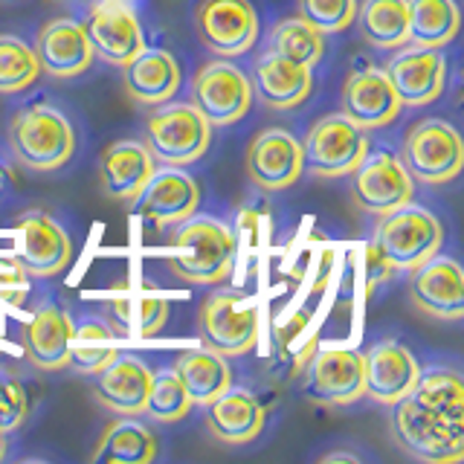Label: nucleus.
Listing matches in <instances>:
<instances>
[{
    "instance_id": "nucleus-30",
    "label": "nucleus",
    "mask_w": 464,
    "mask_h": 464,
    "mask_svg": "<svg viewBox=\"0 0 464 464\" xmlns=\"http://www.w3.org/2000/svg\"><path fill=\"white\" fill-rule=\"evenodd\" d=\"M354 21L369 47L395 50V47H403V44H410L406 0H362V6H357Z\"/></svg>"
},
{
    "instance_id": "nucleus-18",
    "label": "nucleus",
    "mask_w": 464,
    "mask_h": 464,
    "mask_svg": "<svg viewBox=\"0 0 464 464\" xmlns=\"http://www.w3.org/2000/svg\"><path fill=\"white\" fill-rule=\"evenodd\" d=\"M389 84L395 87L401 105H430L441 93L447 84V58L441 50L432 47H415L398 53L383 67Z\"/></svg>"
},
{
    "instance_id": "nucleus-11",
    "label": "nucleus",
    "mask_w": 464,
    "mask_h": 464,
    "mask_svg": "<svg viewBox=\"0 0 464 464\" xmlns=\"http://www.w3.org/2000/svg\"><path fill=\"white\" fill-rule=\"evenodd\" d=\"M415 180L389 151H372L352 171V200L366 215H386L412 200Z\"/></svg>"
},
{
    "instance_id": "nucleus-7",
    "label": "nucleus",
    "mask_w": 464,
    "mask_h": 464,
    "mask_svg": "<svg viewBox=\"0 0 464 464\" xmlns=\"http://www.w3.org/2000/svg\"><path fill=\"white\" fill-rule=\"evenodd\" d=\"M369 154L366 130L357 128L345 113H328L316 120L302 140L304 171L319 180H334L352 174Z\"/></svg>"
},
{
    "instance_id": "nucleus-22",
    "label": "nucleus",
    "mask_w": 464,
    "mask_h": 464,
    "mask_svg": "<svg viewBox=\"0 0 464 464\" xmlns=\"http://www.w3.org/2000/svg\"><path fill=\"white\" fill-rule=\"evenodd\" d=\"M157 160L145 149L142 140H120L108 145L99 157V186L111 200H134L140 188L149 183Z\"/></svg>"
},
{
    "instance_id": "nucleus-6",
    "label": "nucleus",
    "mask_w": 464,
    "mask_h": 464,
    "mask_svg": "<svg viewBox=\"0 0 464 464\" xmlns=\"http://www.w3.org/2000/svg\"><path fill=\"white\" fill-rule=\"evenodd\" d=\"M398 160L412 180L424 186H444L459 178L464 163V142L450 122L420 120L406 130Z\"/></svg>"
},
{
    "instance_id": "nucleus-23",
    "label": "nucleus",
    "mask_w": 464,
    "mask_h": 464,
    "mask_svg": "<svg viewBox=\"0 0 464 464\" xmlns=\"http://www.w3.org/2000/svg\"><path fill=\"white\" fill-rule=\"evenodd\" d=\"M149 383L151 369L140 357L116 354L105 369L96 372L93 398L113 415H142Z\"/></svg>"
},
{
    "instance_id": "nucleus-4",
    "label": "nucleus",
    "mask_w": 464,
    "mask_h": 464,
    "mask_svg": "<svg viewBox=\"0 0 464 464\" xmlns=\"http://www.w3.org/2000/svg\"><path fill=\"white\" fill-rule=\"evenodd\" d=\"M372 244L392 265V270H415L418 265L430 261L435 253H441L444 227L427 209L403 203V207L381 215Z\"/></svg>"
},
{
    "instance_id": "nucleus-15",
    "label": "nucleus",
    "mask_w": 464,
    "mask_h": 464,
    "mask_svg": "<svg viewBox=\"0 0 464 464\" xmlns=\"http://www.w3.org/2000/svg\"><path fill=\"white\" fill-rule=\"evenodd\" d=\"M410 296L420 314L441 323H459L464 316V273L459 261L435 253L418 265L410 279Z\"/></svg>"
},
{
    "instance_id": "nucleus-34",
    "label": "nucleus",
    "mask_w": 464,
    "mask_h": 464,
    "mask_svg": "<svg viewBox=\"0 0 464 464\" xmlns=\"http://www.w3.org/2000/svg\"><path fill=\"white\" fill-rule=\"evenodd\" d=\"M116 354L120 352H116L113 328L99 323V319H91V323H82L79 328H72L67 369L84 377H93L96 372L105 369Z\"/></svg>"
},
{
    "instance_id": "nucleus-3",
    "label": "nucleus",
    "mask_w": 464,
    "mask_h": 464,
    "mask_svg": "<svg viewBox=\"0 0 464 464\" xmlns=\"http://www.w3.org/2000/svg\"><path fill=\"white\" fill-rule=\"evenodd\" d=\"M142 142L151 151V157L163 166L183 169L209 151L212 142V125L207 122L192 102L180 105H157L145 116Z\"/></svg>"
},
{
    "instance_id": "nucleus-21",
    "label": "nucleus",
    "mask_w": 464,
    "mask_h": 464,
    "mask_svg": "<svg viewBox=\"0 0 464 464\" xmlns=\"http://www.w3.org/2000/svg\"><path fill=\"white\" fill-rule=\"evenodd\" d=\"M35 55L41 72L53 79H76L93 64V47L87 41L84 26L70 18H55L41 26L35 38Z\"/></svg>"
},
{
    "instance_id": "nucleus-38",
    "label": "nucleus",
    "mask_w": 464,
    "mask_h": 464,
    "mask_svg": "<svg viewBox=\"0 0 464 464\" xmlns=\"http://www.w3.org/2000/svg\"><path fill=\"white\" fill-rule=\"evenodd\" d=\"M299 18L308 21L323 35L343 33L348 24H354L357 0H296Z\"/></svg>"
},
{
    "instance_id": "nucleus-20",
    "label": "nucleus",
    "mask_w": 464,
    "mask_h": 464,
    "mask_svg": "<svg viewBox=\"0 0 464 464\" xmlns=\"http://www.w3.org/2000/svg\"><path fill=\"white\" fill-rule=\"evenodd\" d=\"M343 113L362 130L383 128L401 113V99L383 70L362 64L345 79Z\"/></svg>"
},
{
    "instance_id": "nucleus-44",
    "label": "nucleus",
    "mask_w": 464,
    "mask_h": 464,
    "mask_svg": "<svg viewBox=\"0 0 464 464\" xmlns=\"http://www.w3.org/2000/svg\"><path fill=\"white\" fill-rule=\"evenodd\" d=\"M0 188H4V169H0Z\"/></svg>"
},
{
    "instance_id": "nucleus-28",
    "label": "nucleus",
    "mask_w": 464,
    "mask_h": 464,
    "mask_svg": "<svg viewBox=\"0 0 464 464\" xmlns=\"http://www.w3.org/2000/svg\"><path fill=\"white\" fill-rule=\"evenodd\" d=\"M91 459L96 464H149L157 459V435L137 415H122L99 435Z\"/></svg>"
},
{
    "instance_id": "nucleus-31",
    "label": "nucleus",
    "mask_w": 464,
    "mask_h": 464,
    "mask_svg": "<svg viewBox=\"0 0 464 464\" xmlns=\"http://www.w3.org/2000/svg\"><path fill=\"white\" fill-rule=\"evenodd\" d=\"M406 14H410V44L415 47H447L461 24L456 0H406Z\"/></svg>"
},
{
    "instance_id": "nucleus-12",
    "label": "nucleus",
    "mask_w": 464,
    "mask_h": 464,
    "mask_svg": "<svg viewBox=\"0 0 464 464\" xmlns=\"http://www.w3.org/2000/svg\"><path fill=\"white\" fill-rule=\"evenodd\" d=\"M14 258L35 279L58 276L72 256V241L64 227L53 221L47 212H26L14 224Z\"/></svg>"
},
{
    "instance_id": "nucleus-17",
    "label": "nucleus",
    "mask_w": 464,
    "mask_h": 464,
    "mask_svg": "<svg viewBox=\"0 0 464 464\" xmlns=\"http://www.w3.org/2000/svg\"><path fill=\"white\" fill-rule=\"evenodd\" d=\"M420 377L418 360L395 340H383L362 354V395L383 406H395L412 392Z\"/></svg>"
},
{
    "instance_id": "nucleus-33",
    "label": "nucleus",
    "mask_w": 464,
    "mask_h": 464,
    "mask_svg": "<svg viewBox=\"0 0 464 464\" xmlns=\"http://www.w3.org/2000/svg\"><path fill=\"white\" fill-rule=\"evenodd\" d=\"M406 401L441 418L464 420V383L459 381V374L447 369L420 372L418 383L406 395Z\"/></svg>"
},
{
    "instance_id": "nucleus-14",
    "label": "nucleus",
    "mask_w": 464,
    "mask_h": 464,
    "mask_svg": "<svg viewBox=\"0 0 464 464\" xmlns=\"http://www.w3.org/2000/svg\"><path fill=\"white\" fill-rule=\"evenodd\" d=\"M87 41L108 64L122 67L145 50V33L137 12L125 0H99L84 24Z\"/></svg>"
},
{
    "instance_id": "nucleus-25",
    "label": "nucleus",
    "mask_w": 464,
    "mask_h": 464,
    "mask_svg": "<svg viewBox=\"0 0 464 464\" xmlns=\"http://www.w3.org/2000/svg\"><path fill=\"white\" fill-rule=\"evenodd\" d=\"M122 91L137 105H163L180 91V64L169 50L145 47L122 64Z\"/></svg>"
},
{
    "instance_id": "nucleus-43",
    "label": "nucleus",
    "mask_w": 464,
    "mask_h": 464,
    "mask_svg": "<svg viewBox=\"0 0 464 464\" xmlns=\"http://www.w3.org/2000/svg\"><path fill=\"white\" fill-rule=\"evenodd\" d=\"M4 456H6V432L0 430V461H4Z\"/></svg>"
},
{
    "instance_id": "nucleus-13",
    "label": "nucleus",
    "mask_w": 464,
    "mask_h": 464,
    "mask_svg": "<svg viewBox=\"0 0 464 464\" xmlns=\"http://www.w3.org/2000/svg\"><path fill=\"white\" fill-rule=\"evenodd\" d=\"M304 392L323 406H348L360 401L362 354L354 348H319L304 369Z\"/></svg>"
},
{
    "instance_id": "nucleus-42",
    "label": "nucleus",
    "mask_w": 464,
    "mask_h": 464,
    "mask_svg": "<svg viewBox=\"0 0 464 464\" xmlns=\"http://www.w3.org/2000/svg\"><path fill=\"white\" fill-rule=\"evenodd\" d=\"M256 229H258V215H256V209H244L241 215H238V227H236V232H241V238L246 241V246H256V241H258V236H256Z\"/></svg>"
},
{
    "instance_id": "nucleus-8",
    "label": "nucleus",
    "mask_w": 464,
    "mask_h": 464,
    "mask_svg": "<svg viewBox=\"0 0 464 464\" xmlns=\"http://www.w3.org/2000/svg\"><path fill=\"white\" fill-rule=\"evenodd\" d=\"M198 334L203 348L215 354L241 357L250 348H256L258 340V311L250 302L221 290L203 299L198 314Z\"/></svg>"
},
{
    "instance_id": "nucleus-26",
    "label": "nucleus",
    "mask_w": 464,
    "mask_h": 464,
    "mask_svg": "<svg viewBox=\"0 0 464 464\" xmlns=\"http://www.w3.org/2000/svg\"><path fill=\"white\" fill-rule=\"evenodd\" d=\"M72 319L58 304H41L24 325V352L35 369L41 372H62L67 369L70 340H72Z\"/></svg>"
},
{
    "instance_id": "nucleus-1",
    "label": "nucleus",
    "mask_w": 464,
    "mask_h": 464,
    "mask_svg": "<svg viewBox=\"0 0 464 464\" xmlns=\"http://www.w3.org/2000/svg\"><path fill=\"white\" fill-rule=\"evenodd\" d=\"M238 256V238L215 218L188 215L178 224L166 265L186 285H218L229 279Z\"/></svg>"
},
{
    "instance_id": "nucleus-37",
    "label": "nucleus",
    "mask_w": 464,
    "mask_h": 464,
    "mask_svg": "<svg viewBox=\"0 0 464 464\" xmlns=\"http://www.w3.org/2000/svg\"><path fill=\"white\" fill-rule=\"evenodd\" d=\"M38 76L41 64L35 50L14 35H0V93H24Z\"/></svg>"
},
{
    "instance_id": "nucleus-19",
    "label": "nucleus",
    "mask_w": 464,
    "mask_h": 464,
    "mask_svg": "<svg viewBox=\"0 0 464 464\" xmlns=\"http://www.w3.org/2000/svg\"><path fill=\"white\" fill-rule=\"evenodd\" d=\"M200 203V188L195 178H188L186 171L166 166V169H154V174L140 188V195L134 198V209L149 218L157 227H169V224H180L188 215H195Z\"/></svg>"
},
{
    "instance_id": "nucleus-41",
    "label": "nucleus",
    "mask_w": 464,
    "mask_h": 464,
    "mask_svg": "<svg viewBox=\"0 0 464 464\" xmlns=\"http://www.w3.org/2000/svg\"><path fill=\"white\" fill-rule=\"evenodd\" d=\"M362 267H366V290H369V294L381 282H386L392 273H395V270H392V265L381 256V250H377L372 241L366 244V250H362Z\"/></svg>"
},
{
    "instance_id": "nucleus-2",
    "label": "nucleus",
    "mask_w": 464,
    "mask_h": 464,
    "mask_svg": "<svg viewBox=\"0 0 464 464\" xmlns=\"http://www.w3.org/2000/svg\"><path fill=\"white\" fill-rule=\"evenodd\" d=\"M9 149L26 169L55 171L76 151V130L62 111L50 105L21 108L9 122Z\"/></svg>"
},
{
    "instance_id": "nucleus-16",
    "label": "nucleus",
    "mask_w": 464,
    "mask_h": 464,
    "mask_svg": "<svg viewBox=\"0 0 464 464\" xmlns=\"http://www.w3.org/2000/svg\"><path fill=\"white\" fill-rule=\"evenodd\" d=\"M246 174L265 192H282L302 178V142L285 128H267L246 149Z\"/></svg>"
},
{
    "instance_id": "nucleus-29",
    "label": "nucleus",
    "mask_w": 464,
    "mask_h": 464,
    "mask_svg": "<svg viewBox=\"0 0 464 464\" xmlns=\"http://www.w3.org/2000/svg\"><path fill=\"white\" fill-rule=\"evenodd\" d=\"M174 374L180 377L192 403L207 406L221 392L232 386V372L224 354H215L209 348H198V352H186L174 362Z\"/></svg>"
},
{
    "instance_id": "nucleus-5",
    "label": "nucleus",
    "mask_w": 464,
    "mask_h": 464,
    "mask_svg": "<svg viewBox=\"0 0 464 464\" xmlns=\"http://www.w3.org/2000/svg\"><path fill=\"white\" fill-rule=\"evenodd\" d=\"M389 430L403 453L418 461L456 464L464 459V420H450L427 412L406 398L395 403Z\"/></svg>"
},
{
    "instance_id": "nucleus-35",
    "label": "nucleus",
    "mask_w": 464,
    "mask_h": 464,
    "mask_svg": "<svg viewBox=\"0 0 464 464\" xmlns=\"http://www.w3.org/2000/svg\"><path fill=\"white\" fill-rule=\"evenodd\" d=\"M270 53L294 58V62L304 67H316L325 55V35L314 29L304 18H287L273 26Z\"/></svg>"
},
{
    "instance_id": "nucleus-39",
    "label": "nucleus",
    "mask_w": 464,
    "mask_h": 464,
    "mask_svg": "<svg viewBox=\"0 0 464 464\" xmlns=\"http://www.w3.org/2000/svg\"><path fill=\"white\" fill-rule=\"evenodd\" d=\"M29 415V395L24 383L12 374H0V430H18Z\"/></svg>"
},
{
    "instance_id": "nucleus-36",
    "label": "nucleus",
    "mask_w": 464,
    "mask_h": 464,
    "mask_svg": "<svg viewBox=\"0 0 464 464\" xmlns=\"http://www.w3.org/2000/svg\"><path fill=\"white\" fill-rule=\"evenodd\" d=\"M192 398H188L186 386L180 383V377L169 372H151V383H149V395H145V410L142 415H149L157 424H174L188 415L192 410Z\"/></svg>"
},
{
    "instance_id": "nucleus-32",
    "label": "nucleus",
    "mask_w": 464,
    "mask_h": 464,
    "mask_svg": "<svg viewBox=\"0 0 464 464\" xmlns=\"http://www.w3.org/2000/svg\"><path fill=\"white\" fill-rule=\"evenodd\" d=\"M108 311L113 316L116 325H122L130 337H154L166 328L169 323V302L160 294H149V290H140V294H125V296H113L108 302Z\"/></svg>"
},
{
    "instance_id": "nucleus-24",
    "label": "nucleus",
    "mask_w": 464,
    "mask_h": 464,
    "mask_svg": "<svg viewBox=\"0 0 464 464\" xmlns=\"http://www.w3.org/2000/svg\"><path fill=\"white\" fill-rule=\"evenodd\" d=\"M253 87L256 96L273 111H294L314 91L311 67H304L294 58L279 53H265L253 67Z\"/></svg>"
},
{
    "instance_id": "nucleus-40",
    "label": "nucleus",
    "mask_w": 464,
    "mask_h": 464,
    "mask_svg": "<svg viewBox=\"0 0 464 464\" xmlns=\"http://www.w3.org/2000/svg\"><path fill=\"white\" fill-rule=\"evenodd\" d=\"M29 294V279L26 270L18 265V258H0V304H9V308H18L24 304Z\"/></svg>"
},
{
    "instance_id": "nucleus-9",
    "label": "nucleus",
    "mask_w": 464,
    "mask_h": 464,
    "mask_svg": "<svg viewBox=\"0 0 464 464\" xmlns=\"http://www.w3.org/2000/svg\"><path fill=\"white\" fill-rule=\"evenodd\" d=\"M195 33L218 58H238L256 47L258 14L250 0H200Z\"/></svg>"
},
{
    "instance_id": "nucleus-27",
    "label": "nucleus",
    "mask_w": 464,
    "mask_h": 464,
    "mask_svg": "<svg viewBox=\"0 0 464 464\" xmlns=\"http://www.w3.org/2000/svg\"><path fill=\"white\" fill-rule=\"evenodd\" d=\"M207 427L221 444L256 441L265 430V406L246 389H227L207 403Z\"/></svg>"
},
{
    "instance_id": "nucleus-10",
    "label": "nucleus",
    "mask_w": 464,
    "mask_h": 464,
    "mask_svg": "<svg viewBox=\"0 0 464 464\" xmlns=\"http://www.w3.org/2000/svg\"><path fill=\"white\" fill-rule=\"evenodd\" d=\"M192 105L209 125H232L244 120L253 105V82L227 58L207 62L192 79Z\"/></svg>"
}]
</instances>
